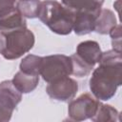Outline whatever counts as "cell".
<instances>
[{
	"label": "cell",
	"mask_w": 122,
	"mask_h": 122,
	"mask_svg": "<svg viewBox=\"0 0 122 122\" xmlns=\"http://www.w3.org/2000/svg\"><path fill=\"white\" fill-rule=\"evenodd\" d=\"M98 63L90 78V90L96 99L107 101L122 85V53L114 50L104 51Z\"/></svg>",
	"instance_id": "6da1fadb"
},
{
	"label": "cell",
	"mask_w": 122,
	"mask_h": 122,
	"mask_svg": "<svg viewBox=\"0 0 122 122\" xmlns=\"http://www.w3.org/2000/svg\"><path fill=\"white\" fill-rule=\"evenodd\" d=\"M37 17L54 33L68 35L72 30L74 11L56 0L42 1L39 6Z\"/></svg>",
	"instance_id": "7a4b0ae2"
},
{
	"label": "cell",
	"mask_w": 122,
	"mask_h": 122,
	"mask_svg": "<svg viewBox=\"0 0 122 122\" xmlns=\"http://www.w3.org/2000/svg\"><path fill=\"white\" fill-rule=\"evenodd\" d=\"M4 34L6 37V47L2 55L7 60H13L23 56L34 46V34L27 27L5 32Z\"/></svg>",
	"instance_id": "3957f363"
},
{
	"label": "cell",
	"mask_w": 122,
	"mask_h": 122,
	"mask_svg": "<svg viewBox=\"0 0 122 122\" xmlns=\"http://www.w3.org/2000/svg\"><path fill=\"white\" fill-rule=\"evenodd\" d=\"M72 73L71 56L64 54H52L42 57L40 75L47 83L56 79L70 76Z\"/></svg>",
	"instance_id": "277c9868"
},
{
	"label": "cell",
	"mask_w": 122,
	"mask_h": 122,
	"mask_svg": "<svg viewBox=\"0 0 122 122\" xmlns=\"http://www.w3.org/2000/svg\"><path fill=\"white\" fill-rule=\"evenodd\" d=\"M100 103V100L96 99L91 93H82L77 98L71 100L69 103V117L73 121H83L86 119H91L96 113Z\"/></svg>",
	"instance_id": "5b68a950"
},
{
	"label": "cell",
	"mask_w": 122,
	"mask_h": 122,
	"mask_svg": "<svg viewBox=\"0 0 122 122\" xmlns=\"http://www.w3.org/2000/svg\"><path fill=\"white\" fill-rule=\"evenodd\" d=\"M77 91L78 83L69 76L62 77L49 83L46 89L48 95L58 101H69L72 99Z\"/></svg>",
	"instance_id": "8992f818"
},
{
	"label": "cell",
	"mask_w": 122,
	"mask_h": 122,
	"mask_svg": "<svg viewBox=\"0 0 122 122\" xmlns=\"http://www.w3.org/2000/svg\"><path fill=\"white\" fill-rule=\"evenodd\" d=\"M75 54L89 67L93 68L101 58L102 51L99 44L93 40H87L79 43Z\"/></svg>",
	"instance_id": "52a82bcc"
},
{
	"label": "cell",
	"mask_w": 122,
	"mask_h": 122,
	"mask_svg": "<svg viewBox=\"0 0 122 122\" xmlns=\"http://www.w3.org/2000/svg\"><path fill=\"white\" fill-rule=\"evenodd\" d=\"M100 11H74L72 30L77 35H86L92 31H94L96 18L98 17Z\"/></svg>",
	"instance_id": "ba28073f"
},
{
	"label": "cell",
	"mask_w": 122,
	"mask_h": 122,
	"mask_svg": "<svg viewBox=\"0 0 122 122\" xmlns=\"http://www.w3.org/2000/svg\"><path fill=\"white\" fill-rule=\"evenodd\" d=\"M22 100V93L15 88L11 80H4L0 83V104L14 111Z\"/></svg>",
	"instance_id": "9c48e42d"
},
{
	"label": "cell",
	"mask_w": 122,
	"mask_h": 122,
	"mask_svg": "<svg viewBox=\"0 0 122 122\" xmlns=\"http://www.w3.org/2000/svg\"><path fill=\"white\" fill-rule=\"evenodd\" d=\"M27 27L26 18L20 13V11L16 9V7L7 13L6 15L0 17V31L1 32H9L11 30H19Z\"/></svg>",
	"instance_id": "30bf717a"
},
{
	"label": "cell",
	"mask_w": 122,
	"mask_h": 122,
	"mask_svg": "<svg viewBox=\"0 0 122 122\" xmlns=\"http://www.w3.org/2000/svg\"><path fill=\"white\" fill-rule=\"evenodd\" d=\"M11 81L15 86V88L21 93H29L33 90H35L36 87L38 86L39 75L29 74L19 71L14 74Z\"/></svg>",
	"instance_id": "8fae6325"
},
{
	"label": "cell",
	"mask_w": 122,
	"mask_h": 122,
	"mask_svg": "<svg viewBox=\"0 0 122 122\" xmlns=\"http://www.w3.org/2000/svg\"><path fill=\"white\" fill-rule=\"evenodd\" d=\"M104 0H62V4L73 11L99 12Z\"/></svg>",
	"instance_id": "7c38bea8"
},
{
	"label": "cell",
	"mask_w": 122,
	"mask_h": 122,
	"mask_svg": "<svg viewBox=\"0 0 122 122\" xmlns=\"http://www.w3.org/2000/svg\"><path fill=\"white\" fill-rule=\"evenodd\" d=\"M117 25L115 14L109 9H101V11L96 18L94 31L100 34H107Z\"/></svg>",
	"instance_id": "4fadbf2b"
},
{
	"label": "cell",
	"mask_w": 122,
	"mask_h": 122,
	"mask_svg": "<svg viewBox=\"0 0 122 122\" xmlns=\"http://www.w3.org/2000/svg\"><path fill=\"white\" fill-rule=\"evenodd\" d=\"M118 115L119 112L115 108L108 104L100 103L96 113L91 120L93 122H114L118 119Z\"/></svg>",
	"instance_id": "5bb4252c"
},
{
	"label": "cell",
	"mask_w": 122,
	"mask_h": 122,
	"mask_svg": "<svg viewBox=\"0 0 122 122\" xmlns=\"http://www.w3.org/2000/svg\"><path fill=\"white\" fill-rule=\"evenodd\" d=\"M41 63H42V56H38L34 54H28L22 59L19 69L21 71L25 73L40 75Z\"/></svg>",
	"instance_id": "9a60e30c"
},
{
	"label": "cell",
	"mask_w": 122,
	"mask_h": 122,
	"mask_svg": "<svg viewBox=\"0 0 122 122\" xmlns=\"http://www.w3.org/2000/svg\"><path fill=\"white\" fill-rule=\"evenodd\" d=\"M40 3V0H17L16 9L25 18H35Z\"/></svg>",
	"instance_id": "2e32d148"
},
{
	"label": "cell",
	"mask_w": 122,
	"mask_h": 122,
	"mask_svg": "<svg viewBox=\"0 0 122 122\" xmlns=\"http://www.w3.org/2000/svg\"><path fill=\"white\" fill-rule=\"evenodd\" d=\"M71 59L72 63V73L71 74L77 77H83V76L88 75L91 72L92 68L89 67L86 63H84L75 53L71 55Z\"/></svg>",
	"instance_id": "e0dca14e"
},
{
	"label": "cell",
	"mask_w": 122,
	"mask_h": 122,
	"mask_svg": "<svg viewBox=\"0 0 122 122\" xmlns=\"http://www.w3.org/2000/svg\"><path fill=\"white\" fill-rule=\"evenodd\" d=\"M109 34L111 36L112 39V50L117 51H121V25L117 24L116 26H114L110 31Z\"/></svg>",
	"instance_id": "ac0fdd59"
},
{
	"label": "cell",
	"mask_w": 122,
	"mask_h": 122,
	"mask_svg": "<svg viewBox=\"0 0 122 122\" xmlns=\"http://www.w3.org/2000/svg\"><path fill=\"white\" fill-rule=\"evenodd\" d=\"M16 0H0V17L6 15L15 8Z\"/></svg>",
	"instance_id": "d6986e66"
},
{
	"label": "cell",
	"mask_w": 122,
	"mask_h": 122,
	"mask_svg": "<svg viewBox=\"0 0 122 122\" xmlns=\"http://www.w3.org/2000/svg\"><path fill=\"white\" fill-rule=\"evenodd\" d=\"M13 111L4 107L0 104V122H7L11 118Z\"/></svg>",
	"instance_id": "ffe728a7"
},
{
	"label": "cell",
	"mask_w": 122,
	"mask_h": 122,
	"mask_svg": "<svg viewBox=\"0 0 122 122\" xmlns=\"http://www.w3.org/2000/svg\"><path fill=\"white\" fill-rule=\"evenodd\" d=\"M5 47H6V37H5V34L0 31V53L1 54L5 50Z\"/></svg>",
	"instance_id": "44dd1931"
}]
</instances>
